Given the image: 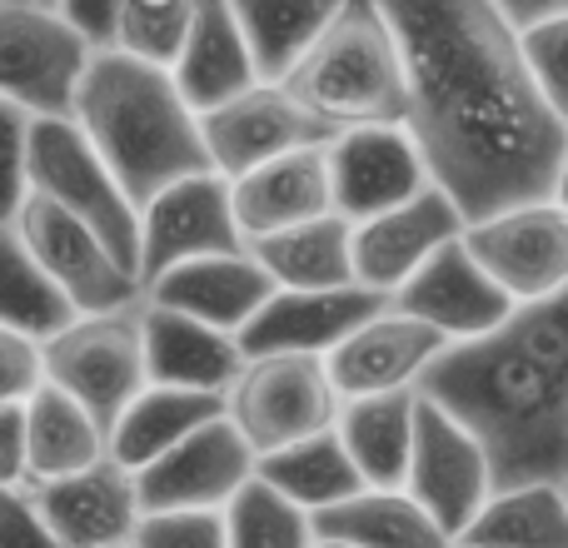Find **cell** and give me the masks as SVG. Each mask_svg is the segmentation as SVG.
I'll use <instances>...</instances> for the list:
<instances>
[{
	"instance_id": "5b68a950",
	"label": "cell",
	"mask_w": 568,
	"mask_h": 548,
	"mask_svg": "<svg viewBox=\"0 0 568 548\" xmlns=\"http://www.w3.org/2000/svg\"><path fill=\"white\" fill-rule=\"evenodd\" d=\"M30 195L60 205L65 215H75L80 225H90L130 270L140 274V210L125 195L110 165L100 160V150L85 140V130L70 115H40L30 125Z\"/></svg>"
},
{
	"instance_id": "e0dca14e",
	"label": "cell",
	"mask_w": 568,
	"mask_h": 548,
	"mask_svg": "<svg viewBox=\"0 0 568 548\" xmlns=\"http://www.w3.org/2000/svg\"><path fill=\"white\" fill-rule=\"evenodd\" d=\"M464 235V215L439 185H424L419 195L379 210L369 220H354V280L379 294H394L444 240Z\"/></svg>"
},
{
	"instance_id": "8992f818",
	"label": "cell",
	"mask_w": 568,
	"mask_h": 548,
	"mask_svg": "<svg viewBox=\"0 0 568 548\" xmlns=\"http://www.w3.org/2000/svg\"><path fill=\"white\" fill-rule=\"evenodd\" d=\"M40 364H45V384L65 389L80 409H90V419L105 429L110 444V424L150 384L145 339H140V300L125 309L75 314L65 329L40 339Z\"/></svg>"
},
{
	"instance_id": "cb8c5ba5",
	"label": "cell",
	"mask_w": 568,
	"mask_h": 548,
	"mask_svg": "<svg viewBox=\"0 0 568 548\" xmlns=\"http://www.w3.org/2000/svg\"><path fill=\"white\" fill-rule=\"evenodd\" d=\"M170 75H175L180 95L195 105V115H205L220 100L240 95V90H250L260 80L250 40L240 30L235 10H230V0H200L195 6L185 45L170 60Z\"/></svg>"
},
{
	"instance_id": "d590c367",
	"label": "cell",
	"mask_w": 568,
	"mask_h": 548,
	"mask_svg": "<svg viewBox=\"0 0 568 548\" xmlns=\"http://www.w3.org/2000/svg\"><path fill=\"white\" fill-rule=\"evenodd\" d=\"M135 548H225V509H165L140 514Z\"/></svg>"
},
{
	"instance_id": "ee69618b",
	"label": "cell",
	"mask_w": 568,
	"mask_h": 548,
	"mask_svg": "<svg viewBox=\"0 0 568 548\" xmlns=\"http://www.w3.org/2000/svg\"><path fill=\"white\" fill-rule=\"evenodd\" d=\"M549 195L568 210V140H564V155H559V170H554V190H549Z\"/></svg>"
},
{
	"instance_id": "d4e9b609",
	"label": "cell",
	"mask_w": 568,
	"mask_h": 548,
	"mask_svg": "<svg viewBox=\"0 0 568 548\" xmlns=\"http://www.w3.org/2000/svg\"><path fill=\"white\" fill-rule=\"evenodd\" d=\"M414 414H419V389L364 394V399L339 404L334 434L369 489H399L404 484L414 449Z\"/></svg>"
},
{
	"instance_id": "681fc988",
	"label": "cell",
	"mask_w": 568,
	"mask_h": 548,
	"mask_svg": "<svg viewBox=\"0 0 568 548\" xmlns=\"http://www.w3.org/2000/svg\"><path fill=\"white\" fill-rule=\"evenodd\" d=\"M454 548H464V544H454Z\"/></svg>"
},
{
	"instance_id": "7a4b0ae2",
	"label": "cell",
	"mask_w": 568,
	"mask_h": 548,
	"mask_svg": "<svg viewBox=\"0 0 568 548\" xmlns=\"http://www.w3.org/2000/svg\"><path fill=\"white\" fill-rule=\"evenodd\" d=\"M419 394L464 424L494 489L568 479V284L519 300L494 329L444 344Z\"/></svg>"
},
{
	"instance_id": "8fae6325",
	"label": "cell",
	"mask_w": 568,
	"mask_h": 548,
	"mask_svg": "<svg viewBox=\"0 0 568 548\" xmlns=\"http://www.w3.org/2000/svg\"><path fill=\"white\" fill-rule=\"evenodd\" d=\"M399 489L459 544V534L474 524V514L489 504L494 479L489 459H484L479 439L464 429L454 414H444L434 399L419 394V414H414V449H409V474Z\"/></svg>"
},
{
	"instance_id": "52a82bcc",
	"label": "cell",
	"mask_w": 568,
	"mask_h": 548,
	"mask_svg": "<svg viewBox=\"0 0 568 548\" xmlns=\"http://www.w3.org/2000/svg\"><path fill=\"white\" fill-rule=\"evenodd\" d=\"M339 404L320 354H250L225 389V419L255 449V459H265L284 444L334 429Z\"/></svg>"
},
{
	"instance_id": "60d3db41",
	"label": "cell",
	"mask_w": 568,
	"mask_h": 548,
	"mask_svg": "<svg viewBox=\"0 0 568 548\" xmlns=\"http://www.w3.org/2000/svg\"><path fill=\"white\" fill-rule=\"evenodd\" d=\"M30 484L26 454V404H0V489Z\"/></svg>"
},
{
	"instance_id": "c3c4849f",
	"label": "cell",
	"mask_w": 568,
	"mask_h": 548,
	"mask_svg": "<svg viewBox=\"0 0 568 548\" xmlns=\"http://www.w3.org/2000/svg\"><path fill=\"white\" fill-rule=\"evenodd\" d=\"M564 494H568V479H564Z\"/></svg>"
},
{
	"instance_id": "ac0fdd59",
	"label": "cell",
	"mask_w": 568,
	"mask_h": 548,
	"mask_svg": "<svg viewBox=\"0 0 568 548\" xmlns=\"http://www.w3.org/2000/svg\"><path fill=\"white\" fill-rule=\"evenodd\" d=\"M324 150H329L334 210H339L349 225L379 215V210L399 205V200H409V195H419L424 185H434L404 125L339 130V135H329Z\"/></svg>"
},
{
	"instance_id": "3957f363",
	"label": "cell",
	"mask_w": 568,
	"mask_h": 548,
	"mask_svg": "<svg viewBox=\"0 0 568 548\" xmlns=\"http://www.w3.org/2000/svg\"><path fill=\"white\" fill-rule=\"evenodd\" d=\"M70 120L85 130V140L100 150L110 175L125 185L135 210L175 180L210 170L200 115L180 95L175 75L125 50L90 55Z\"/></svg>"
},
{
	"instance_id": "e575fe53",
	"label": "cell",
	"mask_w": 568,
	"mask_h": 548,
	"mask_svg": "<svg viewBox=\"0 0 568 548\" xmlns=\"http://www.w3.org/2000/svg\"><path fill=\"white\" fill-rule=\"evenodd\" d=\"M195 6L200 0H120L115 45L110 50H125V55H140V60H150V65L170 70V60L185 45Z\"/></svg>"
},
{
	"instance_id": "b9f144b4",
	"label": "cell",
	"mask_w": 568,
	"mask_h": 548,
	"mask_svg": "<svg viewBox=\"0 0 568 548\" xmlns=\"http://www.w3.org/2000/svg\"><path fill=\"white\" fill-rule=\"evenodd\" d=\"M60 16L85 35L90 50H110L115 45V16H120V0H60Z\"/></svg>"
},
{
	"instance_id": "4316f807",
	"label": "cell",
	"mask_w": 568,
	"mask_h": 548,
	"mask_svg": "<svg viewBox=\"0 0 568 548\" xmlns=\"http://www.w3.org/2000/svg\"><path fill=\"white\" fill-rule=\"evenodd\" d=\"M314 539L354 548H454V539L409 499V489H369L310 514Z\"/></svg>"
},
{
	"instance_id": "44dd1931",
	"label": "cell",
	"mask_w": 568,
	"mask_h": 548,
	"mask_svg": "<svg viewBox=\"0 0 568 548\" xmlns=\"http://www.w3.org/2000/svg\"><path fill=\"white\" fill-rule=\"evenodd\" d=\"M150 304H165V309H180L200 324H215L225 334H240L255 309L275 294V280L265 274L250 245L240 250H220V255H195V260H180L165 274L145 284Z\"/></svg>"
},
{
	"instance_id": "4dcf8cb0",
	"label": "cell",
	"mask_w": 568,
	"mask_h": 548,
	"mask_svg": "<svg viewBox=\"0 0 568 548\" xmlns=\"http://www.w3.org/2000/svg\"><path fill=\"white\" fill-rule=\"evenodd\" d=\"M255 474L265 484H275L284 499H294L304 514H320V509H329V504H339V499H349V494L364 489L359 469H354L349 449L339 444L334 429L310 434V439L265 454V459L255 464Z\"/></svg>"
},
{
	"instance_id": "9c48e42d",
	"label": "cell",
	"mask_w": 568,
	"mask_h": 548,
	"mask_svg": "<svg viewBox=\"0 0 568 548\" xmlns=\"http://www.w3.org/2000/svg\"><path fill=\"white\" fill-rule=\"evenodd\" d=\"M16 235L26 240V250L40 260V270L50 274L60 294L70 300L75 314H105L125 309L140 300V274L105 245L90 225H80L75 215H65L60 205L40 195H26L16 210Z\"/></svg>"
},
{
	"instance_id": "f35d334b",
	"label": "cell",
	"mask_w": 568,
	"mask_h": 548,
	"mask_svg": "<svg viewBox=\"0 0 568 548\" xmlns=\"http://www.w3.org/2000/svg\"><path fill=\"white\" fill-rule=\"evenodd\" d=\"M0 548H65L45 524V514H40L30 484L0 489Z\"/></svg>"
},
{
	"instance_id": "603a6c76",
	"label": "cell",
	"mask_w": 568,
	"mask_h": 548,
	"mask_svg": "<svg viewBox=\"0 0 568 548\" xmlns=\"http://www.w3.org/2000/svg\"><path fill=\"white\" fill-rule=\"evenodd\" d=\"M140 339H145L150 384L225 394L240 364H245V349H240L235 334L200 324L180 309H165V304H150L145 294H140Z\"/></svg>"
},
{
	"instance_id": "ffe728a7",
	"label": "cell",
	"mask_w": 568,
	"mask_h": 548,
	"mask_svg": "<svg viewBox=\"0 0 568 548\" xmlns=\"http://www.w3.org/2000/svg\"><path fill=\"white\" fill-rule=\"evenodd\" d=\"M389 294L369 284H334V290H275L255 309V319L235 334L250 354H329L344 334L374 309H384Z\"/></svg>"
},
{
	"instance_id": "7dc6e473",
	"label": "cell",
	"mask_w": 568,
	"mask_h": 548,
	"mask_svg": "<svg viewBox=\"0 0 568 548\" xmlns=\"http://www.w3.org/2000/svg\"><path fill=\"white\" fill-rule=\"evenodd\" d=\"M115 548H135V544H115Z\"/></svg>"
},
{
	"instance_id": "f1b7e54d",
	"label": "cell",
	"mask_w": 568,
	"mask_h": 548,
	"mask_svg": "<svg viewBox=\"0 0 568 548\" xmlns=\"http://www.w3.org/2000/svg\"><path fill=\"white\" fill-rule=\"evenodd\" d=\"M26 454H30V484H45L105 459L110 444L105 429L90 419V409H80L55 384H40L26 399Z\"/></svg>"
},
{
	"instance_id": "d6a6232c",
	"label": "cell",
	"mask_w": 568,
	"mask_h": 548,
	"mask_svg": "<svg viewBox=\"0 0 568 548\" xmlns=\"http://www.w3.org/2000/svg\"><path fill=\"white\" fill-rule=\"evenodd\" d=\"M70 319H75L70 300L50 284V274L26 250L16 225H0V324L30 334V339H50Z\"/></svg>"
},
{
	"instance_id": "484cf974",
	"label": "cell",
	"mask_w": 568,
	"mask_h": 548,
	"mask_svg": "<svg viewBox=\"0 0 568 548\" xmlns=\"http://www.w3.org/2000/svg\"><path fill=\"white\" fill-rule=\"evenodd\" d=\"M220 414H225V394L145 384V389L120 409V419L110 424V459H120L130 474H135V469H145L150 459H160L170 444L195 434L200 424L220 419Z\"/></svg>"
},
{
	"instance_id": "d6986e66",
	"label": "cell",
	"mask_w": 568,
	"mask_h": 548,
	"mask_svg": "<svg viewBox=\"0 0 568 548\" xmlns=\"http://www.w3.org/2000/svg\"><path fill=\"white\" fill-rule=\"evenodd\" d=\"M45 524L55 529V539L65 548H115L135 539L140 524V489L135 474L120 459H95L75 474H60V479L30 484Z\"/></svg>"
},
{
	"instance_id": "5bb4252c",
	"label": "cell",
	"mask_w": 568,
	"mask_h": 548,
	"mask_svg": "<svg viewBox=\"0 0 568 548\" xmlns=\"http://www.w3.org/2000/svg\"><path fill=\"white\" fill-rule=\"evenodd\" d=\"M200 135H205L210 170L235 180V175H245V170L284 155V150L324 145L329 130H324L280 80H255L250 90H240V95L220 100L215 110H205V115H200Z\"/></svg>"
},
{
	"instance_id": "ab89813d",
	"label": "cell",
	"mask_w": 568,
	"mask_h": 548,
	"mask_svg": "<svg viewBox=\"0 0 568 548\" xmlns=\"http://www.w3.org/2000/svg\"><path fill=\"white\" fill-rule=\"evenodd\" d=\"M40 384H45L40 339H30V334L0 324V404H26Z\"/></svg>"
},
{
	"instance_id": "f546056e",
	"label": "cell",
	"mask_w": 568,
	"mask_h": 548,
	"mask_svg": "<svg viewBox=\"0 0 568 548\" xmlns=\"http://www.w3.org/2000/svg\"><path fill=\"white\" fill-rule=\"evenodd\" d=\"M464 548H568L564 484H514L494 489L489 504L459 534Z\"/></svg>"
},
{
	"instance_id": "30bf717a",
	"label": "cell",
	"mask_w": 568,
	"mask_h": 548,
	"mask_svg": "<svg viewBox=\"0 0 568 548\" xmlns=\"http://www.w3.org/2000/svg\"><path fill=\"white\" fill-rule=\"evenodd\" d=\"M464 245L514 304L544 300L568 284V210L554 195L519 200L484 220H469Z\"/></svg>"
},
{
	"instance_id": "8d00e7d4",
	"label": "cell",
	"mask_w": 568,
	"mask_h": 548,
	"mask_svg": "<svg viewBox=\"0 0 568 548\" xmlns=\"http://www.w3.org/2000/svg\"><path fill=\"white\" fill-rule=\"evenodd\" d=\"M519 35H524V55H529L539 90L568 120V10H559V16H549V20H534Z\"/></svg>"
},
{
	"instance_id": "7bdbcfd3",
	"label": "cell",
	"mask_w": 568,
	"mask_h": 548,
	"mask_svg": "<svg viewBox=\"0 0 568 548\" xmlns=\"http://www.w3.org/2000/svg\"><path fill=\"white\" fill-rule=\"evenodd\" d=\"M494 6H499L519 30H529L534 20H549V16H559V10H568V0H494Z\"/></svg>"
},
{
	"instance_id": "bcb514c9",
	"label": "cell",
	"mask_w": 568,
	"mask_h": 548,
	"mask_svg": "<svg viewBox=\"0 0 568 548\" xmlns=\"http://www.w3.org/2000/svg\"><path fill=\"white\" fill-rule=\"evenodd\" d=\"M40 6H60V0H40Z\"/></svg>"
},
{
	"instance_id": "7402d4cb",
	"label": "cell",
	"mask_w": 568,
	"mask_h": 548,
	"mask_svg": "<svg viewBox=\"0 0 568 548\" xmlns=\"http://www.w3.org/2000/svg\"><path fill=\"white\" fill-rule=\"evenodd\" d=\"M324 145H329V140H324ZM324 145L284 150V155L230 180V200H235V220H240L245 245L260 235H275V230L304 225V220H320L334 210L329 150Z\"/></svg>"
},
{
	"instance_id": "7c38bea8",
	"label": "cell",
	"mask_w": 568,
	"mask_h": 548,
	"mask_svg": "<svg viewBox=\"0 0 568 548\" xmlns=\"http://www.w3.org/2000/svg\"><path fill=\"white\" fill-rule=\"evenodd\" d=\"M240 245L245 235L235 220L230 180L220 170H195L140 205V290L180 260L220 255Z\"/></svg>"
},
{
	"instance_id": "9a60e30c",
	"label": "cell",
	"mask_w": 568,
	"mask_h": 548,
	"mask_svg": "<svg viewBox=\"0 0 568 548\" xmlns=\"http://www.w3.org/2000/svg\"><path fill=\"white\" fill-rule=\"evenodd\" d=\"M444 334L434 324L414 319V314L394 309L384 300V309H374L369 319H359L329 354V369L339 399H364V394H394V389H419L424 369L444 354Z\"/></svg>"
},
{
	"instance_id": "2e32d148",
	"label": "cell",
	"mask_w": 568,
	"mask_h": 548,
	"mask_svg": "<svg viewBox=\"0 0 568 548\" xmlns=\"http://www.w3.org/2000/svg\"><path fill=\"white\" fill-rule=\"evenodd\" d=\"M389 304L414 314V319L434 324L449 344L494 329V324L514 309V300L489 280V270L474 260L464 235L444 240V245L389 294Z\"/></svg>"
},
{
	"instance_id": "74e56055",
	"label": "cell",
	"mask_w": 568,
	"mask_h": 548,
	"mask_svg": "<svg viewBox=\"0 0 568 548\" xmlns=\"http://www.w3.org/2000/svg\"><path fill=\"white\" fill-rule=\"evenodd\" d=\"M30 125H36L30 110L0 100V225H10L20 200L30 195Z\"/></svg>"
},
{
	"instance_id": "f6af8a7d",
	"label": "cell",
	"mask_w": 568,
	"mask_h": 548,
	"mask_svg": "<svg viewBox=\"0 0 568 548\" xmlns=\"http://www.w3.org/2000/svg\"><path fill=\"white\" fill-rule=\"evenodd\" d=\"M314 548H354V544H334V539H314Z\"/></svg>"
},
{
	"instance_id": "ba28073f",
	"label": "cell",
	"mask_w": 568,
	"mask_h": 548,
	"mask_svg": "<svg viewBox=\"0 0 568 548\" xmlns=\"http://www.w3.org/2000/svg\"><path fill=\"white\" fill-rule=\"evenodd\" d=\"M90 55L75 26L40 0H0V100L30 115H70Z\"/></svg>"
},
{
	"instance_id": "4fadbf2b",
	"label": "cell",
	"mask_w": 568,
	"mask_h": 548,
	"mask_svg": "<svg viewBox=\"0 0 568 548\" xmlns=\"http://www.w3.org/2000/svg\"><path fill=\"white\" fill-rule=\"evenodd\" d=\"M255 449L240 439V429L220 414V419L200 424L180 444H170L160 459L135 469L140 509L165 514V509H225L240 494V484L255 479Z\"/></svg>"
},
{
	"instance_id": "6da1fadb",
	"label": "cell",
	"mask_w": 568,
	"mask_h": 548,
	"mask_svg": "<svg viewBox=\"0 0 568 548\" xmlns=\"http://www.w3.org/2000/svg\"><path fill=\"white\" fill-rule=\"evenodd\" d=\"M409 85V130L464 225L554 190L568 120L549 105L524 35L494 0H379Z\"/></svg>"
},
{
	"instance_id": "836d02e7",
	"label": "cell",
	"mask_w": 568,
	"mask_h": 548,
	"mask_svg": "<svg viewBox=\"0 0 568 548\" xmlns=\"http://www.w3.org/2000/svg\"><path fill=\"white\" fill-rule=\"evenodd\" d=\"M225 548H314V519L255 474L225 504Z\"/></svg>"
},
{
	"instance_id": "277c9868",
	"label": "cell",
	"mask_w": 568,
	"mask_h": 548,
	"mask_svg": "<svg viewBox=\"0 0 568 548\" xmlns=\"http://www.w3.org/2000/svg\"><path fill=\"white\" fill-rule=\"evenodd\" d=\"M329 135L359 125H404L409 85L394 26L379 0H344L324 35L280 80Z\"/></svg>"
},
{
	"instance_id": "1f68e13d",
	"label": "cell",
	"mask_w": 568,
	"mask_h": 548,
	"mask_svg": "<svg viewBox=\"0 0 568 548\" xmlns=\"http://www.w3.org/2000/svg\"><path fill=\"white\" fill-rule=\"evenodd\" d=\"M344 0H230L250 40L260 80H284L290 65L324 35Z\"/></svg>"
},
{
	"instance_id": "83f0119b",
	"label": "cell",
	"mask_w": 568,
	"mask_h": 548,
	"mask_svg": "<svg viewBox=\"0 0 568 548\" xmlns=\"http://www.w3.org/2000/svg\"><path fill=\"white\" fill-rule=\"evenodd\" d=\"M354 225L329 210L320 220L275 230V235L250 240V255L265 265L275 290H334V284H359L354 280Z\"/></svg>"
}]
</instances>
